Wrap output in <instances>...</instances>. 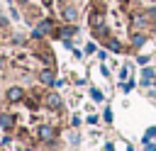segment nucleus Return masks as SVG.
<instances>
[{"label":"nucleus","instance_id":"f257e3e1","mask_svg":"<svg viewBox=\"0 0 156 151\" xmlns=\"http://www.w3.org/2000/svg\"><path fill=\"white\" fill-rule=\"evenodd\" d=\"M54 32H56V24H54L51 19H39L37 27H34V32H32V39L39 41L41 37H49V34H54Z\"/></svg>","mask_w":156,"mask_h":151},{"label":"nucleus","instance_id":"f03ea898","mask_svg":"<svg viewBox=\"0 0 156 151\" xmlns=\"http://www.w3.org/2000/svg\"><path fill=\"white\" fill-rule=\"evenodd\" d=\"M24 97H27V93H24V88H20V85H10V88L5 90L7 105H17V102H22Z\"/></svg>","mask_w":156,"mask_h":151},{"label":"nucleus","instance_id":"7ed1b4c3","mask_svg":"<svg viewBox=\"0 0 156 151\" xmlns=\"http://www.w3.org/2000/svg\"><path fill=\"white\" fill-rule=\"evenodd\" d=\"M56 134H58V132H56L54 124H41L39 132H37V136H39L41 144H54V141H56Z\"/></svg>","mask_w":156,"mask_h":151},{"label":"nucleus","instance_id":"20e7f679","mask_svg":"<svg viewBox=\"0 0 156 151\" xmlns=\"http://www.w3.org/2000/svg\"><path fill=\"white\" fill-rule=\"evenodd\" d=\"M44 107L46 110H51V112H58L61 107H63V100H61V95L58 93H44Z\"/></svg>","mask_w":156,"mask_h":151},{"label":"nucleus","instance_id":"39448f33","mask_svg":"<svg viewBox=\"0 0 156 151\" xmlns=\"http://www.w3.org/2000/svg\"><path fill=\"white\" fill-rule=\"evenodd\" d=\"M129 24H132L134 29H144V27L149 24L146 12H141V10H132V12H129Z\"/></svg>","mask_w":156,"mask_h":151},{"label":"nucleus","instance_id":"423d86ee","mask_svg":"<svg viewBox=\"0 0 156 151\" xmlns=\"http://www.w3.org/2000/svg\"><path fill=\"white\" fill-rule=\"evenodd\" d=\"M88 24H90L93 32H95V29H105V12H102V10H93V12L88 15Z\"/></svg>","mask_w":156,"mask_h":151},{"label":"nucleus","instance_id":"0eeeda50","mask_svg":"<svg viewBox=\"0 0 156 151\" xmlns=\"http://www.w3.org/2000/svg\"><path fill=\"white\" fill-rule=\"evenodd\" d=\"M54 34H56L58 39L68 41L71 37H76V34H78V27H76V24H71V22H66L63 27H56V32H54Z\"/></svg>","mask_w":156,"mask_h":151},{"label":"nucleus","instance_id":"6e6552de","mask_svg":"<svg viewBox=\"0 0 156 151\" xmlns=\"http://www.w3.org/2000/svg\"><path fill=\"white\" fill-rule=\"evenodd\" d=\"M37 78H39L41 85H54V83H56V76H54V68H51V66H44V68L37 73Z\"/></svg>","mask_w":156,"mask_h":151},{"label":"nucleus","instance_id":"1a4fd4ad","mask_svg":"<svg viewBox=\"0 0 156 151\" xmlns=\"http://www.w3.org/2000/svg\"><path fill=\"white\" fill-rule=\"evenodd\" d=\"M61 17H63L66 22H71V24H73V22L78 19V7H76V5H71V2H66V5L61 7Z\"/></svg>","mask_w":156,"mask_h":151},{"label":"nucleus","instance_id":"9d476101","mask_svg":"<svg viewBox=\"0 0 156 151\" xmlns=\"http://www.w3.org/2000/svg\"><path fill=\"white\" fill-rule=\"evenodd\" d=\"M105 46H107V51H112V54H122V51H124V44H122L117 37H105Z\"/></svg>","mask_w":156,"mask_h":151},{"label":"nucleus","instance_id":"9b49d317","mask_svg":"<svg viewBox=\"0 0 156 151\" xmlns=\"http://www.w3.org/2000/svg\"><path fill=\"white\" fill-rule=\"evenodd\" d=\"M24 102H27V107H29V110H39V105L44 102V95L32 93V95H27V97H24Z\"/></svg>","mask_w":156,"mask_h":151},{"label":"nucleus","instance_id":"f8f14e48","mask_svg":"<svg viewBox=\"0 0 156 151\" xmlns=\"http://www.w3.org/2000/svg\"><path fill=\"white\" fill-rule=\"evenodd\" d=\"M0 127H2L5 132H10V129L15 127V117H12L10 112H2V114H0Z\"/></svg>","mask_w":156,"mask_h":151},{"label":"nucleus","instance_id":"ddd939ff","mask_svg":"<svg viewBox=\"0 0 156 151\" xmlns=\"http://www.w3.org/2000/svg\"><path fill=\"white\" fill-rule=\"evenodd\" d=\"M37 56H39V61H44L46 66H51V63H54V54H51V51H46V49H37Z\"/></svg>","mask_w":156,"mask_h":151},{"label":"nucleus","instance_id":"4468645a","mask_svg":"<svg viewBox=\"0 0 156 151\" xmlns=\"http://www.w3.org/2000/svg\"><path fill=\"white\" fill-rule=\"evenodd\" d=\"M144 41H146V37H144L141 32H134V34H132V39H129V44H132L134 49H139V46H144Z\"/></svg>","mask_w":156,"mask_h":151},{"label":"nucleus","instance_id":"2eb2a0df","mask_svg":"<svg viewBox=\"0 0 156 151\" xmlns=\"http://www.w3.org/2000/svg\"><path fill=\"white\" fill-rule=\"evenodd\" d=\"M141 83L144 85H154V71L151 68H144L141 71Z\"/></svg>","mask_w":156,"mask_h":151},{"label":"nucleus","instance_id":"dca6fc26","mask_svg":"<svg viewBox=\"0 0 156 151\" xmlns=\"http://www.w3.org/2000/svg\"><path fill=\"white\" fill-rule=\"evenodd\" d=\"M93 51H95V41H88L85 44V54H93Z\"/></svg>","mask_w":156,"mask_h":151},{"label":"nucleus","instance_id":"f3484780","mask_svg":"<svg viewBox=\"0 0 156 151\" xmlns=\"http://www.w3.org/2000/svg\"><path fill=\"white\" fill-rule=\"evenodd\" d=\"M12 41H15V44H24V37H22V34H15Z\"/></svg>","mask_w":156,"mask_h":151},{"label":"nucleus","instance_id":"a211bd4d","mask_svg":"<svg viewBox=\"0 0 156 151\" xmlns=\"http://www.w3.org/2000/svg\"><path fill=\"white\" fill-rule=\"evenodd\" d=\"M90 95H93V100H102V93L100 90H90Z\"/></svg>","mask_w":156,"mask_h":151},{"label":"nucleus","instance_id":"6ab92c4d","mask_svg":"<svg viewBox=\"0 0 156 151\" xmlns=\"http://www.w3.org/2000/svg\"><path fill=\"white\" fill-rule=\"evenodd\" d=\"M122 78H129V66H122V73H119Z\"/></svg>","mask_w":156,"mask_h":151},{"label":"nucleus","instance_id":"aec40b11","mask_svg":"<svg viewBox=\"0 0 156 151\" xmlns=\"http://www.w3.org/2000/svg\"><path fill=\"white\" fill-rule=\"evenodd\" d=\"M149 136H156V127H151V129H149V132H146V136H144V141H146V139H149Z\"/></svg>","mask_w":156,"mask_h":151},{"label":"nucleus","instance_id":"412c9836","mask_svg":"<svg viewBox=\"0 0 156 151\" xmlns=\"http://www.w3.org/2000/svg\"><path fill=\"white\" fill-rule=\"evenodd\" d=\"M0 27H2V29L7 27V17H2V15H0Z\"/></svg>","mask_w":156,"mask_h":151},{"label":"nucleus","instance_id":"4be33fe9","mask_svg":"<svg viewBox=\"0 0 156 151\" xmlns=\"http://www.w3.org/2000/svg\"><path fill=\"white\" fill-rule=\"evenodd\" d=\"M2 71H5V58L0 56V73H2Z\"/></svg>","mask_w":156,"mask_h":151},{"label":"nucleus","instance_id":"5701e85b","mask_svg":"<svg viewBox=\"0 0 156 151\" xmlns=\"http://www.w3.org/2000/svg\"><path fill=\"white\" fill-rule=\"evenodd\" d=\"M149 151H156V141H154V144H149Z\"/></svg>","mask_w":156,"mask_h":151},{"label":"nucleus","instance_id":"b1692460","mask_svg":"<svg viewBox=\"0 0 156 151\" xmlns=\"http://www.w3.org/2000/svg\"><path fill=\"white\" fill-rule=\"evenodd\" d=\"M151 27H154V32H156V19H154V24H151Z\"/></svg>","mask_w":156,"mask_h":151},{"label":"nucleus","instance_id":"393cba45","mask_svg":"<svg viewBox=\"0 0 156 151\" xmlns=\"http://www.w3.org/2000/svg\"><path fill=\"white\" fill-rule=\"evenodd\" d=\"M105 151H112V146H107V149H105Z\"/></svg>","mask_w":156,"mask_h":151}]
</instances>
